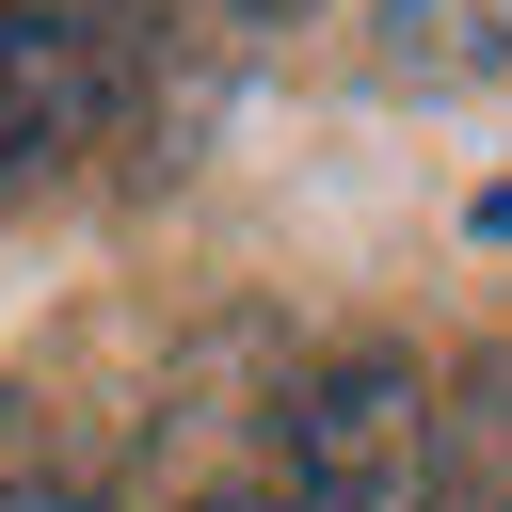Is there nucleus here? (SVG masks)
I'll use <instances>...</instances> for the list:
<instances>
[{
  "label": "nucleus",
  "mask_w": 512,
  "mask_h": 512,
  "mask_svg": "<svg viewBox=\"0 0 512 512\" xmlns=\"http://www.w3.org/2000/svg\"><path fill=\"white\" fill-rule=\"evenodd\" d=\"M192 512H336V496H320V480H304V464H288V448L256 432V448H240V464H224V480H208Z\"/></svg>",
  "instance_id": "20e7f679"
},
{
  "label": "nucleus",
  "mask_w": 512,
  "mask_h": 512,
  "mask_svg": "<svg viewBox=\"0 0 512 512\" xmlns=\"http://www.w3.org/2000/svg\"><path fill=\"white\" fill-rule=\"evenodd\" d=\"M240 16H320V0H240Z\"/></svg>",
  "instance_id": "39448f33"
},
{
  "label": "nucleus",
  "mask_w": 512,
  "mask_h": 512,
  "mask_svg": "<svg viewBox=\"0 0 512 512\" xmlns=\"http://www.w3.org/2000/svg\"><path fill=\"white\" fill-rule=\"evenodd\" d=\"M144 80V0H0V208L64 176Z\"/></svg>",
  "instance_id": "f257e3e1"
},
{
  "label": "nucleus",
  "mask_w": 512,
  "mask_h": 512,
  "mask_svg": "<svg viewBox=\"0 0 512 512\" xmlns=\"http://www.w3.org/2000/svg\"><path fill=\"white\" fill-rule=\"evenodd\" d=\"M432 480L448 512H512V352H464L432 400Z\"/></svg>",
  "instance_id": "7ed1b4c3"
},
{
  "label": "nucleus",
  "mask_w": 512,
  "mask_h": 512,
  "mask_svg": "<svg viewBox=\"0 0 512 512\" xmlns=\"http://www.w3.org/2000/svg\"><path fill=\"white\" fill-rule=\"evenodd\" d=\"M368 64L400 96H480V80H512V0H384Z\"/></svg>",
  "instance_id": "f03ea898"
}]
</instances>
